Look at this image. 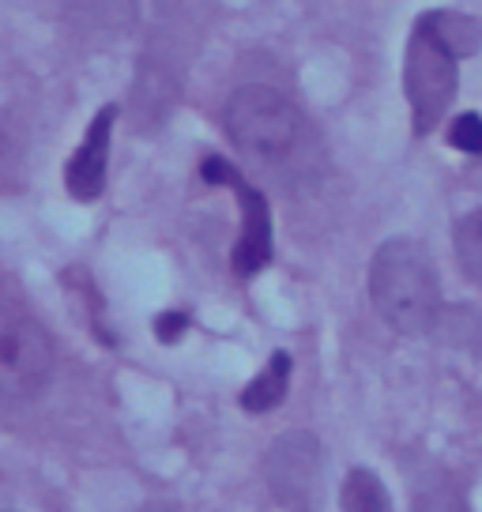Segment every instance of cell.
Masks as SVG:
<instances>
[{
  "instance_id": "obj_12",
  "label": "cell",
  "mask_w": 482,
  "mask_h": 512,
  "mask_svg": "<svg viewBox=\"0 0 482 512\" xmlns=\"http://www.w3.org/2000/svg\"><path fill=\"white\" fill-rule=\"evenodd\" d=\"M452 144L467 151V155H482V117L479 113H460L452 121Z\"/></svg>"
},
{
  "instance_id": "obj_5",
  "label": "cell",
  "mask_w": 482,
  "mask_h": 512,
  "mask_svg": "<svg viewBox=\"0 0 482 512\" xmlns=\"http://www.w3.org/2000/svg\"><path fill=\"white\" fill-rule=\"evenodd\" d=\"M204 181L208 185H226V189H234V196H238L241 234L230 264H234L238 275H257L272 260V211H268V196L260 189H253L226 159L204 162Z\"/></svg>"
},
{
  "instance_id": "obj_2",
  "label": "cell",
  "mask_w": 482,
  "mask_h": 512,
  "mask_svg": "<svg viewBox=\"0 0 482 512\" xmlns=\"http://www.w3.org/2000/svg\"><path fill=\"white\" fill-rule=\"evenodd\" d=\"M475 46H479V27L467 16L430 12L415 23L403 64L415 136H426L441 125V117L456 98V57H464Z\"/></svg>"
},
{
  "instance_id": "obj_14",
  "label": "cell",
  "mask_w": 482,
  "mask_h": 512,
  "mask_svg": "<svg viewBox=\"0 0 482 512\" xmlns=\"http://www.w3.org/2000/svg\"><path fill=\"white\" fill-rule=\"evenodd\" d=\"M144 512H177V509H166V505H151V509H144Z\"/></svg>"
},
{
  "instance_id": "obj_3",
  "label": "cell",
  "mask_w": 482,
  "mask_h": 512,
  "mask_svg": "<svg viewBox=\"0 0 482 512\" xmlns=\"http://www.w3.org/2000/svg\"><path fill=\"white\" fill-rule=\"evenodd\" d=\"M370 298L403 336H426L441 313V290L430 253L411 238L385 241L370 264Z\"/></svg>"
},
{
  "instance_id": "obj_7",
  "label": "cell",
  "mask_w": 482,
  "mask_h": 512,
  "mask_svg": "<svg viewBox=\"0 0 482 512\" xmlns=\"http://www.w3.org/2000/svg\"><path fill=\"white\" fill-rule=\"evenodd\" d=\"M317 441L309 433H287L268 456V482L287 501L290 509H302L313 501V482H317Z\"/></svg>"
},
{
  "instance_id": "obj_10",
  "label": "cell",
  "mask_w": 482,
  "mask_h": 512,
  "mask_svg": "<svg viewBox=\"0 0 482 512\" xmlns=\"http://www.w3.org/2000/svg\"><path fill=\"white\" fill-rule=\"evenodd\" d=\"M343 512H392L385 486L373 471L354 467L347 475V482H343Z\"/></svg>"
},
{
  "instance_id": "obj_6",
  "label": "cell",
  "mask_w": 482,
  "mask_h": 512,
  "mask_svg": "<svg viewBox=\"0 0 482 512\" xmlns=\"http://www.w3.org/2000/svg\"><path fill=\"white\" fill-rule=\"evenodd\" d=\"M113 121H117V106H102L95 121L83 132V144L65 166V189L80 200V204H95L102 189H106V166H110V136Z\"/></svg>"
},
{
  "instance_id": "obj_13",
  "label": "cell",
  "mask_w": 482,
  "mask_h": 512,
  "mask_svg": "<svg viewBox=\"0 0 482 512\" xmlns=\"http://www.w3.org/2000/svg\"><path fill=\"white\" fill-rule=\"evenodd\" d=\"M155 332H159L162 343H174V339L185 332V317H181V313H162L159 324H155Z\"/></svg>"
},
{
  "instance_id": "obj_1",
  "label": "cell",
  "mask_w": 482,
  "mask_h": 512,
  "mask_svg": "<svg viewBox=\"0 0 482 512\" xmlns=\"http://www.w3.org/2000/svg\"><path fill=\"white\" fill-rule=\"evenodd\" d=\"M226 132L268 177L302 181L313 174L309 159H317V140L302 110L272 87H241L226 106Z\"/></svg>"
},
{
  "instance_id": "obj_9",
  "label": "cell",
  "mask_w": 482,
  "mask_h": 512,
  "mask_svg": "<svg viewBox=\"0 0 482 512\" xmlns=\"http://www.w3.org/2000/svg\"><path fill=\"white\" fill-rule=\"evenodd\" d=\"M61 8L87 31H125L132 23V0H61Z\"/></svg>"
},
{
  "instance_id": "obj_8",
  "label": "cell",
  "mask_w": 482,
  "mask_h": 512,
  "mask_svg": "<svg viewBox=\"0 0 482 512\" xmlns=\"http://www.w3.org/2000/svg\"><path fill=\"white\" fill-rule=\"evenodd\" d=\"M287 384H290V354L275 351L272 362L260 369L257 377H253V384L241 392V407L253 411V415L272 411L275 403H283V396H287Z\"/></svg>"
},
{
  "instance_id": "obj_11",
  "label": "cell",
  "mask_w": 482,
  "mask_h": 512,
  "mask_svg": "<svg viewBox=\"0 0 482 512\" xmlns=\"http://www.w3.org/2000/svg\"><path fill=\"white\" fill-rule=\"evenodd\" d=\"M456 253L464 272L482 287V211H471L467 219H460L456 226Z\"/></svg>"
},
{
  "instance_id": "obj_4",
  "label": "cell",
  "mask_w": 482,
  "mask_h": 512,
  "mask_svg": "<svg viewBox=\"0 0 482 512\" xmlns=\"http://www.w3.org/2000/svg\"><path fill=\"white\" fill-rule=\"evenodd\" d=\"M53 373V339L23 305L0 298V407L34 400Z\"/></svg>"
}]
</instances>
